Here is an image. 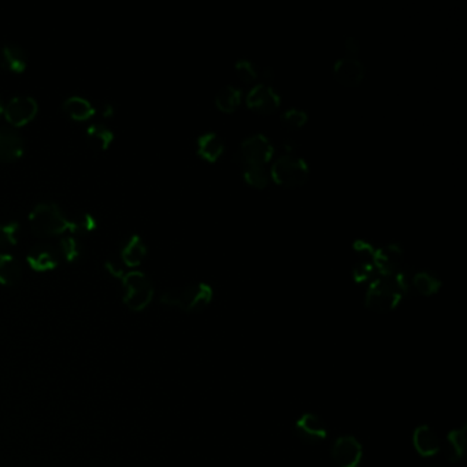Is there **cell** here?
Instances as JSON below:
<instances>
[{"label": "cell", "mask_w": 467, "mask_h": 467, "mask_svg": "<svg viewBox=\"0 0 467 467\" xmlns=\"http://www.w3.org/2000/svg\"><path fill=\"white\" fill-rule=\"evenodd\" d=\"M225 153V143L219 135L214 132H209L199 137L197 140V154L199 156L209 162L215 163Z\"/></svg>", "instance_id": "obj_17"}, {"label": "cell", "mask_w": 467, "mask_h": 467, "mask_svg": "<svg viewBox=\"0 0 467 467\" xmlns=\"http://www.w3.org/2000/svg\"><path fill=\"white\" fill-rule=\"evenodd\" d=\"M281 125L282 128H285L287 131H291V132H295V131H299L302 129L307 121H309V116L306 111L303 110H299V109H290L287 111H284L281 114Z\"/></svg>", "instance_id": "obj_27"}, {"label": "cell", "mask_w": 467, "mask_h": 467, "mask_svg": "<svg viewBox=\"0 0 467 467\" xmlns=\"http://www.w3.org/2000/svg\"><path fill=\"white\" fill-rule=\"evenodd\" d=\"M214 291L209 284H192L182 288H175L162 295V303L177 307L185 312L204 310L213 300Z\"/></svg>", "instance_id": "obj_4"}, {"label": "cell", "mask_w": 467, "mask_h": 467, "mask_svg": "<svg viewBox=\"0 0 467 467\" xmlns=\"http://www.w3.org/2000/svg\"><path fill=\"white\" fill-rule=\"evenodd\" d=\"M26 262L36 272L54 270L58 266V253L50 244H38L26 255Z\"/></svg>", "instance_id": "obj_13"}, {"label": "cell", "mask_w": 467, "mask_h": 467, "mask_svg": "<svg viewBox=\"0 0 467 467\" xmlns=\"http://www.w3.org/2000/svg\"><path fill=\"white\" fill-rule=\"evenodd\" d=\"M87 138L95 151L103 153L107 151L114 141V133L103 123H94L87 128Z\"/></svg>", "instance_id": "obj_20"}, {"label": "cell", "mask_w": 467, "mask_h": 467, "mask_svg": "<svg viewBox=\"0 0 467 467\" xmlns=\"http://www.w3.org/2000/svg\"><path fill=\"white\" fill-rule=\"evenodd\" d=\"M295 430L297 436L310 444L319 443L326 439L328 430L324 424V421L315 415V414H304L302 415L295 425Z\"/></svg>", "instance_id": "obj_12"}, {"label": "cell", "mask_w": 467, "mask_h": 467, "mask_svg": "<svg viewBox=\"0 0 467 467\" xmlns=\"http://www.w3.org/2000/svg\"><path fill=\"white\" fill-rule=\"evenodd\" d=\"M18 229H20L18 222L0 224V250H6L17 246Z\"/></svg>", "instance_id": "obj_29"}, {"label": "cell", "mask_w": 467, "mask_h": 467, "mask_svg": "<svg viewBox=\"0 0 467 467\" xmlns=\"http://www.w3.org/2000/svg\"><path fill=\"white\" fill-rule=\"evenodd\" d=\"M274 155L270 140L263 135H253L246 138L237 153V162L243 166H268Z\"/></svg>", "instance_id": "obj_6"}, {"label": "cell", "mask_w": 467, "mask_h": 467, "mask_svg": "<svg viewBox=\"0 0 467 467\" xmlns=\"http://www.w3.org/2000/svg\"><path fill=\"white\" fill-rule=\"evenodd\" d=\"M32 232L39 237H54L59 234H77L76 222L69 221L55 203L43 202L33 207L29 214Z\"/></svg>", "instance_id": "obj_2"}, {"label": "cell", "mask_w": 467, "mask_h": 467, "mask_svg": "<svg viewBox=\"0 0 467 467\" xmlns=\"http://www.w3.org/2000/svg\"><path fill=\"white\" fill-rule=\"evenodd\" d=\"M21 275L20 262L10 253H0V284L14 285L20 281Z\"/></svg>", "instance_id": "obj_23"}, {"label": "cell", "mask_w": 467, "mask_h": 467, "mask_svg": "<svg viewBox=\"0 0 467 467\" xmlns=\"http://www.w3.org/2000/svg\"><path fill=\"white\" fill-rule=\"evenodd\" d=\"M352 275L355 282L358 284H366V282L370 284L373 280L378 277L373 260H359L353 268Z\"/></svg>", "instance_id": "obj_28"}, {"label": "cell", "mask_w": 467, "mask_h": 467, "mask_svg": "<svg viewBox=\"0 0 467 467\" xmlns=\"http://www.w3.org/2000/svg\"><path fill=\"white\" fill-rule=\"evenodd\" d=\"M466 424L451 430L446 437V454L451 462H459L466 451Z\"/></svg>", "instance_id": "obj_18"}, {"label": "cell", "mask_w": 467, "mask_h": 467, "mask_svg": "<svg viewBox=\"0 0 467 467\" xmlns=\"http://www.w3.org/2000/svg\"><path fill=\"white\" fill-rule=\"evenodd\" d=\"M60 251L67 262H76L81 255V247L75 236H65L60 240Z\"/></svg>", "instance_id": "obj_30"}, {"label": "cell", "mask_w": 467, "mask_h": 467, "mask_svg": "<svg viewBox=\"0 0 467 467\" xmlns=\"http://www.w3.org/2000/svg\"><path fill=\"white\" fill-rule=\"evenodd\" d=\"M259 70L260 69L256 65H253L251 60L247 59H240L234 65L236 76L246 85H253L259 81Z\"/></svg>", "instance_id": "obj_26"}, {"label": "cell", "mask_w": 467, "mask_h": 467, "mask_svg": "<svg viewBox=\"0 0 467 467\" xmlns=\"http://www.w3.org/2000/svg\"><path fill=\"white\" fill-rule=\"evenodd\" d=\"M3 111H4V106H3V103H1V100H0V116L3 114Z\"/></svg>", "instance_id": "obj_35"}, {"label": "cell", "mask_w": 467, "mask_h": 467, "mask_svg": "<svg viewBox=\"0 0 467 467\" xmlns=\"http://www.w3.org/2000/svg\"><path fill=\"white\" fill-rule=\"evenodd\" d=\"M63 111L75 121H88L95 116V107L79 97H70L63 103Z\"/></svg>", "instance_id": "obj_22"}, {"label": "cell", "mask_w": 467, "mask_h": 467, "mask_svg": "<svg viewBox=\"0 0 467 467\" xmlns=\"http://www.w3.org/2000/svg\"><path fill=\"white\" fill-rule=\"evenodd\" d=\"M269 173L277 185L297 189L309 181L310 167L303 158L296 154H284L273 162Z\"/></svg>", "instance_id": "obj_3"}, {"label": "cell", "mask_w": 467, "mask_h": 467, "mask_svg": "<svg viewBox=\"0 0 467 467\" xmlns=\"http://www.w3.org/2000/svg\"><path fill=\"white\" fill-rule=\"evenodd\" d=\"M147 255V246L138 234H133L122 247L121 259L129 268H136Z\"/></svg>", "instance_id": "obj_19"}, {"label": "cell", "mask_w": 467, "mask_h": 467, "mask_svg": "<svg viewBox=\"0 0 467 467\" xmlns=\"http://www.w3.org/2000/svg\"><path fill=\"white\" fill-rule=\"evenodd\" d=\"M411 284L417 292L424 296H432L439 292L441 288V281L437 275L430 272H418L411 278Z\"/></svg>", "instance_id": "obj_24"}, {"label": "cell", "mask_w": 467, "mask_h": 467, "mask_svg": "<svg viewBox=\"0 0 467 467\" xmlns=\"http://www.w3.org/2000/svg\"><path fill=\"white\" fill-rule=\"evenodd\" d=\"M363 449L353 436H341L331 448V458L337 467H358Z\"/></svg>", "instance_id": "obj_10"}, {"label": "cell", "mask_w": 467, "mask_h": 467, "mask_svg": "<svg viewBox=\"0 0 467 467\" xmlns=\"http://www.w3.org/2000/svg\"><path fill=\"white\" fill-rule=\"evenodd\" d=\"M122 284L125 288L123 302L135 312L144 310L153 300L154 287L151 280L141 272H129L123 274Z\"/></svg>", "instance_id": "obj_5"}, {"label": "cell", "mask_w": 467, "mask_h": 467, "mask_svg": "<svg viewBox=\"0 0 467 467\" xmlns=\"http://www.w3.org/2000/svg\"><path fill=\"white\" fill-rule=\"evenodd\" d=\"M78 231H84V232H92L98 228V222L95 219V216L89 213H85L81 216L79 222L77 224Z\"/></svg>", "instance_id": "obj_31"}, {"label": "cell", "mask_w": 467, "mask_h": 467, "mask_svg": "<svg viewBox=\"0 0 467 467\" xmlns=\"http://www.w3.org/2000/svg\"><path fill=\"white\" fill-rule=\"evenodd\" d=\"M243 101V92L234 85L224 87L215 97V107L225 114L234 113Z\"/></svg>", "instance_id": "obj_21"}, {"label": "cell", "mask_w": 467, "mask_h": 467, "mask_svg": "<svg viewBox=\"0 0 467 467\" xmlns=\"http://www.w3.org/2000/svg\"><path fill=\"white\" fill-rule=\"evenodd\" d=\"M403 262H405L403 248L396 243L375 248L373 256V263L378 277L402 272Z\"/></svg>", "instance_id": "obj_9"}, {"label": "cell", "mask_w": 467, "mask_h": 467, "mask_svg": "<svg viewBox=\"0 0 467 467\" xmlns=\"http://www.w3.org/2000/svg\"><path fill=\"white\" fill-rule=\"evenodd\" d=\"M246 103L250 110L259 116H272L281 106L280 95L266 84H255L246 97Z\"/></svg>", "instance_id": "obj_7"}, {"label": "cell", "mask_w": 467, "mask_h": 467, "mask_svg": "<svg viewBox=\"0 0 467 467\" xmlns=\"http://www.w3.org/2000/svg\"><path fill=\"white\" fill-rule=\"evenodd\" d=\"M366 76L365 65L358 58L339 59L333 66V77L334 79L346 87V88H355L359 87Z\"/></svg>", "instance_id": "obj_11"}, {"label": "cell", "mask_w": 467, "mask_h": 467, "mask_svg": "<svg viewBox=\"0 0 467 467\" xmlns=\"http://www.w3.org/2000/svg\"><path fill=\"white\" fill-rule=\"evenodd\" d=\"M113 113H114V109H113V106L111 104H107L106 106V109H104V111H103V116L104 117H111L113 116Z\"/></svg>", "instance_id": "obj_34"}, {"label": "cell", "mask_w": 467, "mask_h": 467, "mask_svg": "<svg viewBox=\"0 0 467 467\" xmlns=\"http://www.w3.org/2000/svg\"><path fill=\"white\" fill-rule=\"evenodd\" d=\"M39 104L31 97H16L4 107V118L14 128H22L38 116Z\"/></svg>", "instance_id": "obj_8"}, {"label": "cell", "mask_w": 467, "mask_h": 467, "mask_svg": "<svg viewBox=\"0 0 467 467\" xmlns=\"http://www.w3.org/2000/svg\"><path fill=\"white\" fill-rule=\"evenodd\" d=\"M410 284L411 280L405 269L390 275H380L370 282L365 304L371 312H393L409 292Z\"/></svg>", "instance_id": "obj_1"}, {"label": "cell", "mask_w": 467, "mask_h": 467, "mask_svg": "<svg viewBox=\"0 0 467 467\" xmlns=\"http://www.w3.org/2000/svg\"><path fill=\"white\" fill-rule=\"evenodd\" d=\"M412 444L415 451L425 458L437 455L441 449V443L437 434L427 425H421L414 430Z\"/></svg>", "instance_id": "obj_15"}, {"label": "cell", "mask_w": 467, "mask_h": 467, "mask_svg": "<svg viewBox=\"0 0 467 467\" xmlns=\"http://www.w3.org/2000/svg\"><path fill=\"white\" fill-rule=\"evenodd\" d=\"M106 268H107V270L109 272L111 273L113 275H117V277H123V273H122V270H119V269H117L116 266H114V263H110V262H106Z\"/></svg>", "instance_id": "obj_33"}, {"label": "cell", "mask_w": 467, "mask_h": 467, "mask_svg": "<svg viewBox=\"0 0 467 467\" xmlns=\"http://www.w3.org/2000/svg\"><path fill=\"white\" fill-rule=\"evenodd\" d=\"M23 155V140L10 128H0V162L13 163Z\"/></svg>", "instance_id": "obj_14"}, {"label": "cell", "mask_w": 467, "mask_h": 467, "mask_svg": "<svg viewBox=\"0 0 467 467\" xmlns=\"http://www.w3.org/2000/svg\"><path fill=\"white\" fill-rule=\"evenodd\" d=\"M344 48H346V53L348 54L347 57L356 58V54H359V51H361L359 40L355 39V38H348L344 43Z\"/></svg>", "instance_id": "obj_32"}, {"label": "cell", "mask_w": 467, "mask_h": 467, "mask_svg": "<svg viewBox=\"0 0 467 467\" xmlns=\"http://www.w3.org/2000/svg\"><path fill=\"white\" fill-rule=\"evenodd\" d=\"M0 66L14 75L23 73L28 66L25 51L17 44H4L0 50Z\"/></svg>", "instance_id": "obj_16"}, {"label": "cell", "mask_w": 467, "mask_h": 467, "mask_svg": "<svg viewBox=\"0 0 467 467\" xmlns=\"http://www.w3.org/2000/svg\"><path fill=\"white\" fill-rule=\"evenodd\" d=\"M244 181L255 189H263L269 185L270 173L268 166H243Z\"/></svg>", "instance_id": "obj_25"}]
</instances>
